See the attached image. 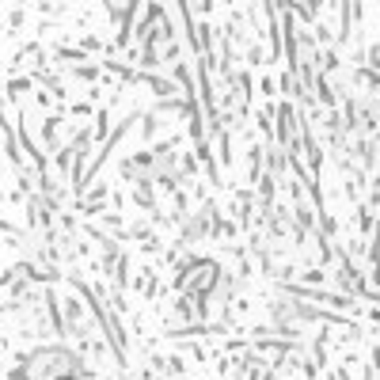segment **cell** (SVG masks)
<instances>
[{"mask_svg":"<svg viewBox=\"0 0 380 380\" xmlns=\"http://www.w3.org/2000/svg\"><path fill=\"white\" fill-rule=\"evenodd\" d=\"M27 372V380H73L80 372H88L80 365V357L73 354L68 346H42V350H30L19 365Z\"/></svg>","mask_w":380,"mask_h":380,"instance_id":"1","label":"cell"},{"mask_svg":"<svg viewBox=\"0 0 380 380\" xmlns=\"http://www.w3.org/2000/svg\"><path fill=\"white\" fill-rule=\"evenodd\" d=\"M339 285L346 289L350 296H365V293H369V289H365V281H361V274H357L346 258H342V266H339Z\"/></svg>","mask_w":380,"mask_h":380,"instance_id":"2","label":"cell"},{"mask_svg":"<svg viewBox=\"0 0 380 380\" xmlns=\"http://www.w3.org/2000/svg\"><path fill=\"white\" fill-rule=\"evenodd\" d=\"M133 202L141 205V209L156 213V194H152V182H149V179H141V182H137V190H133Z\"/></svg>","mask_w":380,"mask_h":380,"instance_id":"3","label":"cell"},{"mask_svg":"<svg viewBox=\"0 0 380 380\" xmlns=\"http://www.w3.org/2000/svg\"><path fill=\"white\" fill-rule=\"evenodd\" d=\"M57 126H61L57 118H46V122H42V133H46V141H53V137H57Z\"/></svg>","mask_w":380,"mask_h":380,"instance_id":"4","label":"cell"},{"mask_svg":"<svg viewBox=\"0 0 380 380\" xmlns=\"http://www.w3.org/2000/svg\"><path fill=\"white\" fill-rule=\"evenodd\" d=\"M73 76H80V80H95V68H91V65H80V68H73Z\"/></svg>","mask_w":380,"mask_h":380,"instance_id":"5","label":"cell"}]
</instances>
